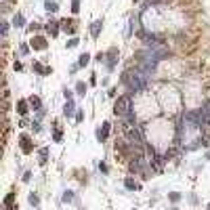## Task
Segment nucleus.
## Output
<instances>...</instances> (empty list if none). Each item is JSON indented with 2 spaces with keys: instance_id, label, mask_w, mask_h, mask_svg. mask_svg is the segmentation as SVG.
<instances>
[{
  "instance_id": "obj_1",
  "label": "nucleus",
  "mask_w": 210,
  "mask_h": 210,
  "mask_svg": "<svg viewBox=\"0 0 210 210\" xmlns=\"http://www.w3.org/2000/svg\"><path fill=\"white\" fill-rule=\"evenodd\" d=\"M124 82L128 84V88L130 91H143L147 84V76L143 74V71H126L124 74Z\"/></svg>"
},
{
  "instance_id": "obj_2",
  "label": "nucleus",
  "mask_w": 210,
  "mask_h": 210,
  "mask_svg": "<svg viewBox=\"0 0 210 210\" xmlns=\"http://www.w3.org/2000/svg\"><path fill=\"white\" fill-rule=\"evenodd\" d=\"M113 112L116 116H130L133 113V99L128 97V95H122V97L116 101V107H113Z\"/></svg>"
},
{
  "instance_id": "obj_3",
  "label": "nucleus",
  "mask_w": 210,
  "mask_h": 210,
  "mask_svg": "<svg viewBox=\"0 0 210 210\" xmlns=\"http://www.w3.org/2000/svg\"><path fill=\"white\" fill-rule=\"evenodd\" d=\"M32 49H36V50H44V49H46V40H44L42 36H36L34 40H32Z\"/></svg>"
},
{
  "instance_id": "obj_4",
  "label": "nucleus",
  "mask_w": 210,
  "mask_h": 210,
  "mask_svg": "<svg viewBox=\"0 0 210 210\" xmlns=\"http://www.w3.org/2000/svg\"><path fill=\"white\" fill-rule=\"evenodd\" d=\"M21 149H23V154H32V143H29V137H21Z\"/></svg>"
},
{
  "instance_id": "obj_5",
  "label": "nucleus",
  "mask_w": 210,
  "mask_h": 210,
  "mask_svg": "<svg viewBox=\"0 0 210 210\" xmlns=\"http://www.w3.org/2000/svg\"><path fill=\"white\" fill-rule=\"evenodd\" d=\"M61 29L63 32H67V34H74V32H76V28H74V23H71V21H61Z\"/></svg>"
},
{
  "instance_id": "obj_6",
  "label": "nucleus",
  "mask_w": 210,
  "mask_h": 210,
  "mask_svg": "<svg viewBox=\"0 0 210 210\" xmlns=\"http://www.w3.org/2000/svg\"><path fill=\"white\" fill-rule=\"evenodd\" d=\"M130 170H133V172H141V170H143V160L137 158L134 162H130Z\"/></svg>"
},
{
  "instance_id": "obj_7",
  "label": "nucleus",
  "mask_w": 210,
  "mask_h": 210,
  "mask_svg": "<svg viewBox=\"0 0 210 210\" xmlns=\"http://www.w3.org/2000/svg\"><path fill=\"white\" fill-rule=\"evenodd\" d=\"M202 113H204V120H206V124H210V101H206V103H204Z\"/></svg>"
},
{
  "instance_id": "obj_8",
  "label": "nucleus",
  "mask_w": 210,
  "mask_h": 210,
  "mask_svg": "<svg viewBox=\"0 0 210 210\" xmlns=\"http://www.w3.org/2000/svg\"><path fill=\"white\" fill-rule=\"evenodd\" d=\"M101 25H103V21H95L92 23V38H99V32H101Z\"/></svg>"
},
{
  "instance_id": "obj_9",
  "label": "nucleus",
  "mask_w": 210,
  "mask_h": 210,
  "mask_svg": "<svg viewBox=\"0 0 210 210\" xmlns=\"http://www.w3.org/2000/svg\"><path fill=\"white\" fill-rule=\"evenodd\" d=\"M17 112H19L21 116H25V113H28V103H25V101H19V103H17Z\"/></svg>"
},
{
  "instance_id": "obj_10",
  "label": "nucleus",
  "mask_w": 210,
  "mask_h": 210,
  "mask_svg": "<svg viewBox=\"0 0 210 210\" xmlns=\"http://www.w3.org/2000/svg\"><path fill=\"white\" fill-rule=\"evenodd\" d=\"M63 113H65V116H71V113H74V103H71V101H67V103H65Z\"/></svg>"
},
{
  "instance_id": "obj_11",
  "label": "nucleus",
  "mask_w": 210,
  "mask_h": 210,
  "mask_svg": "<svg viewBox=\"0 0 210 210\" xmlns=\"http://www.w3.org/2000/svg\"><path fill=\"white\" fill-rule=\"evenodd\" d=\"M162 164H164V158H162V155H155V158H154V168H155V170H160Z\"/></svg>"
},
{
  "instance_id": "obj_12",
  "label": "nucleus",
  "mask_w": 210,
  "mask_h": 210,
  "mask_svg": "<svg viewBox=\"0 0 210 210\" xmlns=\"http://www.w3.org/2000/svg\"><path fill=\"white\" fill-rule=\"evenodd\" d=\"M44 4H46V11H50V13H55V11H57V2H55V0H46Z\"/></svg>"
},
{
  "instance_id": "obj_13",
  "label": "nucleus",
  "mask_w": 210,
  "mask_h": 210,
  "mask_svg": "<svg viewBox=\"0 0 210 210\" xmlns=\"http://www.w3.org/2000/svg\"><path fill=\"white\" fill-rule=\"evenodd\" d=\"M34 70L36 71H40V74H49V67H42V65H40V63H34Z\"/></svg>"
},
{
  "instance_id": "obj_14",
  "label": "nucleus",
  "mask_w": 210,
  "mask_h": 210,
  "mask_svg": "<svg viewBox=\"0 0 210 210\" xmlns=\"http://www.w3.org/2000/svg\"><path fill=\"white\" fill-rule=\"evenodd\" d=\"M107 134H109V124H107V122H105V124H103V130H101V133H99V137H101V139H105V137H107Z\"/></svg>"
},
{
  "instance_id": "obj_15",
  "label": "nucleus",
  "mask_w": 210,
  "mask_h": 210,
  "mask_svg": "<svg viewBox=\"0 0 210 210\" xmlns=\"http://www.w3.org/2000/svg\"><path fill=\"white\" fill-rule=\"evenodd\" d=\"M88 59H91V57L86 55V53H84V55H80V61H78V65H82V67H84V65L88 63Z\"/></svg>"
},
{
  "instance_id": "obj_16",
  "label": "nucleus",
  "mask_w": 210,
  "mask_h": 210,
  "mask_svg": "<svg viewBox=\"0 0 210 210\" xmlns=\"http://www.w3.org/2000/svg\"><path fill=\"white\" fill-rule=\"evenodd\" d=\"M124 185H126V189H137V183H134L133 179H126Z\"/></svg>"
},
{
  "instance_id": "obj_17",
  "label": "nucleus",
  "mask_w": 210,
  "mask_h": 210,
  "mask_svg": "<svg viewBox=\"0 0 210 210\" xmlns=\"http://www.w3.org/2000/svg\"><path fill=\"white\" fill-rule=\"evenodd\" d=\"M50 32V36H57V32H59V29H57V23H49V28H46Z\"/></svg>"
},
{
  "instance_id": "obj_18",
  "label": "nucleus",
  "mask_w": 210,
  "mask_h": 210,
  "mask_svg": "<svg viewBox=\"0 0 210 210\" xmlns=\"http://www.w3.org/2000/svg\"><path fill=\"white\" fill-rule=\"evenodd\" d=\"M46 155H49V149H40V164L46 162Z\"/></svg>"
},
{
  "instance_id": "obj_19",
  "label": "nucleus",
  "mask_w": 210,
  "mask_h": 210,
  "mask_svg": "<svg viewBox=\"0 0 210 210\" xmlns=\"http://www.w3.org/2000/svg\"><path fill=\"white\" fill-rule=\"evenodd\" d=\"M29 103H32V107H36V109H38V107H40V99H38V97H32V99H29Z\"/></svg>"
},
{
  "instance_id": "obj_20",
  "label": "nucleus",
  "mask_w": 210,
  "mask_h": 210,
  "mask_svg": "<svg viewBox=\"0 0 210 210\" xmlns=\"http://www.w3.org/2000/svg\"><path fill=\"white\" fill-rule=\"evenodd\" d=\"M74 200V193L71 191H65V196H63V202H71Z\"/></svg>"
},
{
  "instance_id": "obj_21",
  "label": "nucleus",
  "mask_w": 210,
  "mask_h": 210,
  "mask_svg": "<svg viewBox=\"0 0 210 210\" xmlns=\"http://www.w3.org/2000/svg\"><path fill=\"white\" fill-rule=\"evenodd\" d=\"M71 11H74V13L80 11V2H78V0H71Z\"/></svg>"
},
{
  "instance_id": "obj_22",
  "label": "nucleus",
  "mask_w": 210,
  "mask_h": 210,
  "mask_svg": "<svg viewBox=\"0 0 210 210\" xmlns=\"http://www.w3.org/2000/svg\"><path fill=\"white\" fill-rule=\"evenodd\" d=\"M78 92H80V95H84V91H86V84H82V82H78Z\"/></svg>"
},
{
  "instance_id": "obj_23",
  "label": "nucleus",
  "mask_w": 210,
  "mask_h": 210,
  "mask_svg": "<svg viewBox=\"0 0 210 210\" xmlns=\"http://www.w3.org/2000/svg\"><path fill=\"white\" fill-rule=\"evenodd\" d=\"M67 46H70V49H74V46H78V38H71V40L67 42Z\"/></svg>"
},
{
  "instance_id": "obj_24",
  "label": "nucleus",
  "mask_w": 210,
  "mask_h": 210,
  "mask_svg": "<svg viewBox=\"0 0 210 210\" xmlns=\"http://www.w3.org/2000/svg\"><path fill=\"white\" fill-rule=\"evenodd\" d=\"M21 23H23V17L17 15V17H15V25H21Z\"/></svg>"
},
{
  "instance_id": "obj_25",
  "label": "nucleus",
  "mask_w": 210,
  "mask_h": 210,
  "mask_svg": "<svg viewBox=\"0 0 210 210\" xmlns=\"http://www.w3.org/2000/svg\"><path fill=\"white\" fill-rule=\"evenodd\" d=\"M4 204H7V206H11V204H13V193H8V197H7V202H4Z\"/></svg>"
},
{
  "instance_id": "obj_26",
  "label": "nucleus",
  "mask_w": 210,
  "mask_h": 210,
  "mask_svg": "<svg viewBox=\"0 0 210 210\" xmlns=\"http://www.w3.org/2000/svg\"><path fill=\"white\" fill-rule=\"evenodd\" d=\"M55 141H61V130H55V137H53Z\"/></svg>"
},
{
  "instance_id": "obj_27",
  "label": "nucleus",
  "mask_w": 210,
  "mask_h": 210,
  "mask_svg": "<svg viewBox=\"0 0 210 210\" xmlns=\"http://www.w3.org/2000/svg\"><path fill=\"white\" fill-rule=\"evenodd\" d=\"M29 202L36 206V204H38V196H29Z\"/></svg>"
},
{
  "instance_id": "obj_28",
  "label": "nucleus",
  "mask_w": 210,
  "mask_h": 210,
  "mask_svg": "<svg viewBox=\"0 0 210 210\" xmlns=\"http://www.w3.org/2000/svg\"><path fill=\"white\" fill-rule=\"evenodd\" d=\"M7 32H8V23H2V34L7 36Z\"/></svg>"
},
{
  "instance_id": "obj_29",
  "label": "nucleus",
  "mask_w": 210,
  "mask_h": 210,
  "mask_svg": "<svg viewBox=\"0 0 210 210\" xmlns=\"http://www.w3.org/2000/svg\"><path fill=\"white\" fill-rule=\"evenodd\" d=\"M208 210H210V204H208Z\"/></svg>"
}]
</instances>
